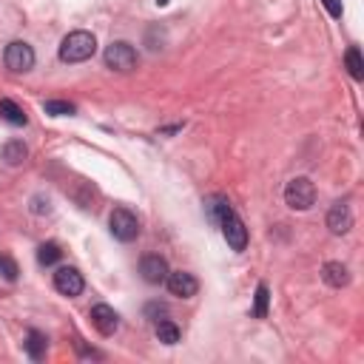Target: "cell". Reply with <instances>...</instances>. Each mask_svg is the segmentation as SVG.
<instances>
[{"instance_id":"d6986e66","label":"cell","mask_w":364,"mask_h":364,"mask_svg":"<svg viewBox=\"0 0 364 364\" xmlns=\"http://www.w3.org/2000/svg\"><path fill=\"white\" fill-rule=\"evenodd\" d=\"M157 339H160L163 344H177V341H180V327H177L174 322L163 319V322H157Z\"/></svg>"},{"instance_id":"7a4b0ae2","label":"cell","mask_w":364,"mask_h":364,"mask_svg":"<svg viewBox=\"0 0 364 364\" xmlns=\"http://www.w3.org/2000/svg\"><path fill=\"white\" fill-rule=\"evenodd\" d=\"M102 60H105V66H108L111 71H119V74H129V71H134V69H137V63H140L137 49H134L131 43H126V40H117V43H111V46L105 49Z\"/></svg>"},{"instance_id":"5b68a950","label":"cell","mask_w":364,"mask_h":364,"mask_svg":"<svg viewBox=\"0 0 364 364\" xmlns=\"http://www.w3.org/2000/svg\"><path fill=\"white\" fill-rule=\"evenodd\" d=\"M4 63H6V69L18 71V74H20V71H29V69L35 66V49H32L29 43H23V40H15V43L6 46Z\"/></svg>"},{"instance_id":"ffe728a7","label":"cell","mask_w":364,"mask_h":364,"mask_svg":"<svg viewBox=\"0 0 364 364\" xmlns=\"http://www.w3.org/2000/svg\"><path fill=\"white\" fill-rule=\"evenodd\" d=\"M43 108H46V114H52V117H71V114L77 111L74 102H69V100H46Z\"/></svg>"},{"instance_id":"2e32d148","label":"cell","mask_w":364,"mask_h":364,"mask_svg":"<svg viewBox=\"0 0 364 364\" xmlns=\"http://www.w3.org/2000/svg\"><path fill=\"white\" fill-rule=\"evenodd\" d=\"M0 157H4L9 165H20V163L29 157V148H26L20 140H9L4 148H0Z\"/></svg>"},{"instance_id":"44dd1931","label":"cell","mask_w":364,"mask_h":364,"mask_svg":"<svg viewBox=\"0 0 364 364\" xmlns=\"http://www.w3.org/2000/svg\"><path fill=\"white\" fill-rule=\"evenodd\" d=\"M0 276H4L6 282H18V276H20L18 262L12 257H6V254H0Z\"/></svg>"},{"instance_id":"277c9868","label":"cell","mask_w":364,"mask_h":364,"mask_svg":"<svg viewBox=\"0 0 364 364\" xmlns=\"http://www.w3.org/2000/svg\"><path fill=\"white\" fill-rule=\"evenodd\" d=\"M108 228H111V236L119 242H134L140 236V222L129 208H114L108 216Z\"/></svg>"},{"instance_id":"5bb4252c","label":"cell","mask_w":364,"mask_h":364,"mask_svg":"<svg viewBox=\"0 0 364 364\" xmlns=\"http://www.w3.org/2000/svg\"><path fill=\"white\" fill-rule=\"evenodd\" d=\"M0 117H4L9 126H26L29 123V117L23 114V108L15 100H0Z\"/></svg>"},{"instance_id":"ba28073f","label":"cell","mask_w":364,"mask_h":364,"mask_svg":"<svg viewBox=\"0 0 364 364\" xmlns=\"http://www.w3.org/2000/svg\"><path fill=\"white\" fill-rule=\"evenodd\" d=\"M165 285H168L171 296H180V299H191V296H196V290H199V282L194 279V274H185V271L168 274Z\"/></svg>"},{"instance_id":"6da1fadb","label":"cell","mask_w":364,"mask_h":364,"mask_svg":"<svg viewBox=\"0 0 364 364\" xmlns=\"http://www.w3.org/2000/svg\"><path fill=\"white\" fill-rule=\"evenodd\" d=\"M97 52V40L91 32H71L60 43V60L63 63H83Z\"/></svg>"},{"instance_id":"7c38bea8","label":"cell","mask_w":364,"mask_h":364,"mask_svg":"<svg viewBox=\"0 0 364 364\" xmlns=\"http://www.w3.org/2000/svg\"><path fill=\"white\" fill-rule=\"evenodd\" d=\"M322 279L330 285V288H344L350 282V271L341 265V262H327L322 268Z\"/></svg>"},{"instance_id":"8992f818","label":"cell","mask_w":364,"mask_h":364,"mask_svg":"<svg viewBox=\"0 0 364 364\" xmlns=\"http://www.w3.org/2000/svg\"><path fill=\"white\" fill-rule=\"evenodd\" d=\"M219 228H222L225 242H228L233 251H245V248H248V228H245V222H242L233 211L219 222Z\"/></svg>"},{"instance_id":"4fadbf2b","label":"cell","mask_w":364,"mask_h":364,"mask_svg":"<svg viewBox=\"0 0 364 364\" xmlns=\"http://www.w3.org/2000/svg\"><path fill=\"white\" fill-rule=\"evenodd\" d=\"M23 347H26L29 358L40 361V358L46 356V350H49V339H46L40 330H29V333H26V341H23Z\"/></svg>"},{"instance_id":"52a82bcc","label":"cell","mask_w":364,"mask_h":364,"mask_svg":"<svg viewBox=\"0 0 364 364\" xmlns=\"http://www.w3.org/2000/svg\"><path fill=\"white\" fill-rule=\"evenodd\" d=\"M54 288H57V293H63V296H80L83 293V288H86V282H83V276H80V271L77 268H57V274H54Z\"/></svg>"},{"instance_id":"603a6c76","label":"cell","mask_w":364,"mask_h":364,"mask_svg":"<svg viewBox=\"0 0 364 364\" xmlns=\"http://www.w3.org/2000/svg\"><path fill=\"white\" fill-rule=\"evenodd\" d=\"M322 4L330 12V18H341V0H322Z\"/></svg>"},{"instance_id":"cb8c5ba5","label":"cell","mask_w":364,"mask_h":364,"mask_svg":"<svg viewBox=\"0 0 364 364\" xmlns=\"http://www.w3.org/2000/svg\"><path fill=\"white\" fill-rule=\"evenodd\" d=\"M157 4H160V6H165V4H168V0H157Z\"/></svg>"},{"instance_id":"9a60e30c","label":"cell","mask_w":364,"mask_h":364,"mask_svg":"<svg viewBox=\"0 0 364 364\" xmlns=\"http://www.w3.org/2000/svg\"><path fill=\"white\" fill-rule=\"evenodd\" d=\"M230 211H233V208H230V202H228L225 196H211V199L205 202V213H208V219H211L213 225H219Z\"/></svg>"},{"instance_id":"30bf717a","label":"cell","mask_w":364,"mask_h":364,"mask_svg":"<svg viewBox=\"0 0 364 364\" xmlns=\"http://www.w3.org/2000/svg\"><path fill=\"white\" fill-rule=\"evenodd\" d=\"M140 274H143V279H146L148 285H163L171 271H168V262H165L163 257L151 254V257H146V259L140 262Z\"/></svg>"},{"instance_id":"3957f363","label":"cell","mask_w":364,"mask_h":364,"mask_svg":"<svg viewBox=\"0 0 364 364\" xmlns=\"http://www.w3.org/2000/svg\"><path fill=\"white\" fill-rule=\"evenodd\" d=\"M285 202H288V208H293V211H307V208L316 202V185H313L307 177H293V180L285 185Z\"/></svg>"},{"instance_id":"ac0fdd59","label":"cell","mask_w":364,"mask_h":364,"mask_svg":"<svg viewBox=\"0 0 364 364\" xmlns=\"http://www.w3.org/2000/svg\"><path fill=\"white\" fill-rule=\"evenodd\" d=\"M60 257H63V251H60L57 242H46V245L37 248V262L46 265V268L54 265V262H60Z\"/></svg>"},{"instance_id":"7402d4cb","label":"cell","mask_w":364,"mask_h":364,"mask_svg":"<svg viewBox=\"0 0 364 364\" xmlns=\"http://www.w3.org/2000/svg\"><path fill=\"white\" fill-rule=\"evenodd\" d=\"M268 299H271L268 285H259V288H257V305H254V316H257V319H265V316H268Z\"/></svg>"},{"instance_id":"e0dca14e","label":"cell","mask_w":364,"mask_h":364,"mask_svg":"<svg viewBox=\"0 0 364 364\" xmlns=\"http://www.w3.org/2000/svg\"><path fill=\"white\" fill-rule=\"evenodd\" d=\"M344 66H347V71H350V77H353L356 83L364 80V60H361V52H358L356 46H350V49L344 52Z\"/></svg>"},{"instance_id":"8fae6325","label":"cell","mask_w":364,"mask_h":364,"mask_svg":"<svg viewBox=\"0 0 364 364\" xmlns=\"http://www.w3.org/2000/svg\"><path fill=\"white\" fill-rule=\"evenodd\" d=\"M327 228H330V233H336V236H341V233H347V230L353 228V213H350V208H347L344 202H336V205L327 211Z\"/></svg>"},{"instance_id":"9c48e42d","label":"cell","mask_w":364,"mask_h":364,"mask_svg":"<svg viewBox=\"0 0 364 364\" xmlns=\"http://www.w3.org/2000/svg\"><path fill=\"white\" fill-rule=\"evenodd\" d=\"M91 324H94L97 333L114 336L117 327H119V316H117V310L108 307V305H94V307H91Z\"/></svg>"}]
</instances>
